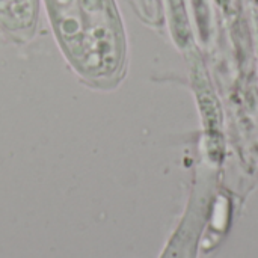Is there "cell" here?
<instances>
[{
	"label": "cell",
	"mask_w": 258,
	"mask_h": 258,
	"mask_svg": "<svg viewBox=\"0 0 258 258\" xmlns=\"http://www.w3.org/2000/svg\"><path fill=\"white\" fill-rule=\"evenodd\" d=\"M195 89L198 92V103L200 110L203 113L204 127L207 130V145L212 153L222 150V119H221V110L218 107L216 98L213 95V91H210V86L206 80H195Z\"/></svg>",
	"instance_id": "1"
}]
</instances>
